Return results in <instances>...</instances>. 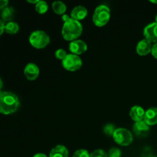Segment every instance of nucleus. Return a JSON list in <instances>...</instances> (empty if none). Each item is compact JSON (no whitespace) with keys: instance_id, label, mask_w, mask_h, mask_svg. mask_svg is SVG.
Returning a JSON list of instances; mask_svg holds the SVG:
<instances>
[{"instance_id":"nucleus-5","label":"nucleus","mask_w":157,"mask_h":157,"mask_svg":"<svg viewBox=\"0 0 157 157\" xmlns=\"http://www.w3.org/2000/svg\"><path fill=\"white\" fill-rule=\"evenodd\" d=\"M113 139L118 145L127 147L133 143V136L130 130L126 128H117L113 133Z\"/></svg>"},{"instance_id":"nucleus-26","label":"nucleus","mask_w":157,"mask_h":157,"mask_svg":"<svg viewBox=\"0 0 157 157\" xmlns=\"http://www.w3.org/2000/svg\"><path fill=\"white\" fill-rule=\"evenodd\" d=\"M9 4L8 0H0V10H2L5 8L7 7Z\"/></svg>"},{"instance_id":"nucleus-32","label":"nucleus","mask_w":157,"mask_h":157,"mask_svg":"<svg viewBox=\"0 0 157 157\" xmlns=\"http://www.w3.org/2000/svg\"><path fill=\"white\" fill-rule=\"evenodd\" d=\"M150 2L152 3H154V4H157V0H156V1L155 0H150Z\"/></svg>"},{"instance_id":"nucleus-2","label":"nucleus","mask_w":157,"mask_h":157,"mask_svg":"<svg viewBox=\"0 0 157 157\" xmlns=\"http://www.w3.org/2000/svg\"><path fill=\"white\" fill-rule=\"evenodd\" d=\"M82 31L83 27L81 23L79 21L71 18L63 25L61 35L66 41H73L81 36Z\"/></svg>"},{"instance_id":"nucleus-28","label":"nucleus","mask_w":157,"mask_h":157,"mask_svg":"<svg viewBox=\"0 0 157 157\" xmlns=\"http://www.w3.org/2000/svg\"><path fill=\"white\" fill-rule=\"evenodd\" d=\"M61 18H62V21H64V22H66V21H68V20L71 18V17L69 16V15H67V14H64V15H62Z\"/></svg>"},{"instance_id":"nucleus-20","label":"nucleus","mask_w":157,"mask_h":157,"mask_svg":"<svg viewBox=\"0 0 157 157\" xmlns=\"http://www.w3.org/2000/svg\"><path fill=\"white\" fill-rule=\"evenodd\" d=\"M116 129L117 128L115 127V126L113 125V124H107V125L104 126V128H103V131H104V133H105L107 136H113V133L115 132Z\"/></svg>"},{"instance_id":"nucleus-31","label":"nucleus","mask_w":157,"mask_h":157,"mask_svg":"<svg viewBox=\"0 0 157 157\" xmlns=\"http://www.w3.org/2000/svg\"><path fill=\"white\" fill-rule=\"evenodd\" d=\"M2 87H3V82L2 81L1 78H0V92H1V90L2 88Z\"/></svg>"},{"instance_id":"nucleus-8","label":"nucleus","mask_w":157,"mask_h":157,"mask_svg":"<svg viewBox=\"0 0 157 157\" xmlns=\"http://www.w3.org/2000/svg\"><path fill=\"white\" fill-rule=\"evenodd\" d=\"M144 35L145 39L151 43L157 42V22H152L147 25L144 30Z\"/></svg>"},{"instance_id":"nucleus-9","label":"nucleus","mask_w":157,"mask_h":157,"mask_svg":"<svg viewBox=\"0 0 157 157\" xmlns=\"http://www.w3.org/2000/svg\"><path fill=\"white\" fill-rule=\"evenodd\" d=\"M39 67L34 63H29L25 67L24 75L29 81H35L39 76Z\"/></svg>"},{"instance_id":"nucleus-22","label":"nucleus","mask_w":157,"mask_h":157,"mask_svg":"<svg viewBox=\"0 0 157 157\" xmlns=\"http://www.w3.org/2000/svg\"><path fill=\"white\" fill-rule=\"evenodd\" d=\"M67 55V52L63 48L58 49V50L55 52V58L58 60H61V61H63V60L66 58Z\"/></svg>"},{"instance_id":"nucleus-4","label":"nucleus","mask_w":157,"mask_h":157,"mask_svg":"<svg viewBox=\"0 0 157 157\" xmlns=\"http://www.w3.org/2000/svg\"><path fill=\"white\" fill-rule=\"evenodd\" d=\"M29 43L37 49L44 48L50 43V37L45 32L41 30L34 31L29 36Z\"/></svg>"},{"instance_id":"nucleus-13","label":"nucleus","mask_w":157,"mask_h":157,"mask_svg":"<svg viewBox=\"0 0 157 157\" xmlns=\"http://www.w3.org/2000/svg\"><path fill=\"white\" fill-rule=\"evenodd\" d=\"M145 110L140 106H133L130 110V116L131 119L135 122L144 121L145 116Z\"/></svg>"},{"instance_id":"nucleus-24","label":"nucleus","mask_w":157,"mask_h":157,"mask_svg":"<svg viewBox=\"0 0 157 157\" xmlns=\"http://www.w3.org/2000/svg\"><path fill=\"white\" fill-rule=\"evenodd\" d=\"M72 157H90V153L87 150L81 149V150H78L77 151H75Z\"/></svg>"},{"instance_id":"nucleus-7","label":"nucleus","mask_w":157,"mask_h":157,"mask_svg":"<svg viewBox=\"0 0 157 157\" xmlns=\"http://www.w3.org/2000/svg\"><path fill=\"white\" fill-rule=\"evenodd\" d=\"M69 50L71 52V54L79 56L80 55H82L87 50V45L85 41L77 39L71 41L69 44Z\"/></svg>"},{"instance_id":"nucleus-3","label":"nucleus","mask_w":157,"mask_h":157,"mask_svg":"<svg viewBox=\"0 0 157 157\" xmlns=\"http://www.w3.org/2000/svg\"><path fill=\"white\" fill-rule=\"evenodd\" d=\"M110 19V9L105 5H101L95 9L93 15V22L98 27H103Z\"/></svg>"},{"instance_id":"nucleus-17","label":"nucleus","mask_w":157,"mask_h":157,"mask_svg":"<svg viewBox=\"0 0 157 157\" xmlns=\"http://www.w3.org/2000/svg\"><path fill=\"white\" fill-rule=\"evenodd\" d=\"M52 9L54 12L57 15H63L65 14L66 10H67V6L63 2L61 1H55L52 2Z\"/></svg>"},{"instance_id":"nucleus-34","label":"nucleus","mask_w":157,"mask_h":157,"mask_svg":"<svg viewBox=\"0 0 157 157\" xmlns=\"http://www.w3.org/2000/svg\"><path fill=\"white\" fill-rule=\"evenodd\" d=\"M152 157H157V156H152Z\"/></svg>"},{"instance_id":"nucleus-19","label":"nucleus","mask_w":157,"mask_h":157,"mask_svg":"<svg viewBox=\"0 0 157 157\" xmlns=\"http://www.w3.org/2000/svg\"><path fill=\"white\" fill-rule=\"evenodd\" d=\"M35 10L39 14H45L48 10V5L45 1H40L35 5Z\"/></svg>"},{"instance_id":"nucleus-33","label":"nucleus","mask_w":157,"mask_h":157,"mask_svg":"<svg viewBox=\"0 0 157 157\" xmlns=\"http://www.w3.org/2000/svg\"><path fill=\"white\" fill-rule=\"evenodd\" d=\"M155 19H156V22H157V15H156V18H155Z\"/></svg>"},{"instance_id":"nucleus-29","label":"nucleus","mask_w":157,"mask_h":157,"mask_svg":"<svg viewBox=\"0 0 157 157\" xmlns=\"http://www.w3.org/2000/svg\"><path fill=\"white\" fill-rule=\"evenodd\" d=\"M33 157H48L47 156H46L45 154H44V153H36V154Z\"/></svg>"},{"instance_id":"nucleus-23","label":"nucleus","mask_w":157,"mask_h":157,"mask_svg":"<svg viewBox=\"0 0 157 157\" xmlns=\"http://www.w3.org/2000/svg\"><path fill=\"white\" fill-rule=\"evenodd\" d=\"M90 157H108V154L101 149L94 150L90 154Z\"/></svg>"},{"instance_id":"nucleus-27","label":"nucleus","mask_w":157,"mask_h":157,"mask_svg":"<svg viewBox=\"0 0 157 157\" xmlns=\"http://www.w3.org/2000/svg\"><path fill=\"white\" fill-rule=\"evenodd\" d=\"M5 25H6L5 22L0 18V36H1L3 34V32H5Z\"/></svg>"},{"instance_id":"nucleus-15","label":"nucleus","mask_w":157,"mask_h":157,"mask_svg":"<svg viewBox=\"0 0 157 157\" xmlns=\"http://www.w3.org/2000/svg\"><path fill=\"white\" fill-rule=\"evenodd\" d=\"M49 157H68V150L64 146L57 145L51 150Z\"/></svg>"},{"instance_id":"nucleus-11","label":"nucleus","mask_w":157,"mask_h":157,"mask_svg":"<svg viewBox=\"0 0 157 157\" xmlns=\"http://www.w3.org/2000/svg\"><path fill=\"white\" fill-rule=\"evenodd\" d=\"M87 13H88L87 9L84 6H78L72 9L71 12V18L80 21L87 17Z\"/></svg>"},{"instance_id":"nucleus-18","label":"nucleus","mask_w":157,"mask_h":157,"mask_svg":"<svg viewBox=\"0 0 157 157\" xmlns=\"http://www.w3.org/2000/svg\"><path fill=\"white\" fill-rule=\"evenodd\" d=\"M19 31V25L15 21H10V22L6 23L5 25V32L10 35H15L18 33Z\"/></svg>"},{"instance_id":"nucleus-12","label":"nucleus","mask_w":157,"mask_h":157,"mask_svg":"<svg viewBox=\"0 0 157 157\" xmlns=\"http://www.w3.org/2000/svg\"><path fill=\"white\" fill-rule=\"evenodd\" d=\"M133 130L136 136H145L150 130V126L144 121H138V122H135L133 127Z\"/></svg>"},{"instance_id":"nucleus-6","label":"nucleus","mask_w":157,"mask_h":157,"mask_svg":"<svg viewBox=\"0 0 157 157\" xmlns=\"http://www.w3.org/2000/svg\"><path fill=\"white\" fill-rule=\"evenodd\" d=\"M82 60L78 55L67 54L66 58L62 61V66L68 71H76L82 66Z\"/></svg>"},{"instance_id":"nucleus-30","label":"nucleus","mask_w":157,"mask_h":157,"mask_svg":"<svg viewBox=\"0 0 157 157\" xmlns=\"http://www.w3.org/2000/svg\"><path fill=\"white\" fill-rule=\"evenodd\" d=\"M27 2H28L31 3V4H35V5H36L37 3L39 2V0H28Z\"/></svg>"},{"instance_id":"nucleus-10","label":"nucleus","mask_w":157,"mask_h":157,"mask_svg":"<svg viewBox=\"0 0 157 157\" xmlns=\"http://www.w3.org/2000/svg\"><path fill=\"white\" fill-rule=\"evenodd\" d=\"M152 43L147 39H143L138 42L136 45V52L140 56H146L151 53Z\"/></svg>"},{"instance_id":"nucleus-14","label":"nucleus","mask_w":157,"mask_h":157,"mask_svg":"<svg viewBox=\"0 0 157 157\" xmlns=\"http://www.w3.org/2000/svg\"><path fill=\"white\" fill-rule=\"evenodd\" d=\"M144 121L149 126L157 124V107H150L145 112Z\"/></svg>"},{"instance_id":"nucleus-1","label":"nucleus","mask_w":157,"mask_h":157,"mask_svg":"<svg viewBox=\"0 0 157 157\" xmlns=\"http://www.w3.org/2000/svg\"><path fill=\"white\" fill-rule=\"evenodd\" d=\"M19 106L18 97L13 92H0V113L5 115L12 114L18 110Z\"/></svg>"},{"instance_id":"nucleus-16","label":"nucleus","mask_w":157,"mask_h":157,"mask_svg":"<svg viewBox=\"0 0 157 157\" xmlns=\"http://www.w3.org/2000/svg\"><path fill=\"white\" fill-rule=\"evenodd\" d=\"M15 11L14 8L11 7V6H7L2 10L1 19L4 22H10V21H12V19L15 17Z\"/></svg>"},{"instance_id":"nucleus-25","label":"nucleus","mask_w":157,"mask_h":157,"mask_svg":"<svg viewBox=\"0 0 157 157\" xmlns=\"http://www.w3.org/2000/svg\"><path fill=\"white\" fill-rule=\"evenodd\" d=\"M151 54L155 58H156L157 59V42L155 43V44L153 45V48H152V51H151Z\"/></svg>"},{"instance_id":"nucleus-21","label":"nucleus","mask_w":157,"mask_h":157,"mask_svg":"<svg viewBox=\"0 0 157 157\" xmlns=\"http://www.w3.org/2000/svg\"><path fill=\"white\" fill-rule=\"evenodd\" d=\"M108 157H121L122 156V152L119 148L117 147H112L108 152Z\"/></svg>"}]
</instances>
